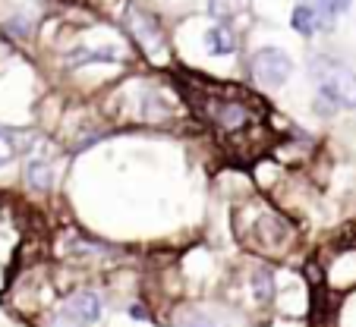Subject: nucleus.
Returning a JSON list of instances; mask_svg holds the SVG:
<instances>
[{
    "label": "nucleus",
    "instance_id": "nucleus-11",
    "mask_svg": "<svg viewBox=\"0 0 356 327\" xmlns=\"http://www.w3.org/2000/svg\"><path fill=\"white\" fill-rule=\"evenodd\" d=\"M252 296L259 302H268L275 296V277H271L268 267H256L252 271Z\"/></svg>",
    "mask_w": 356,
    "mask_h": 327
},
{
    "label": "nucleus",
    "instance_id": "nucleus-16",
    "mask_svg": "<svg viewBox=\"0 0 356 327\" xmlns=\"http://www.w3.org/2000/svg\"><path fill=\"white\" fill-rule=\"evenodd\" d=\"M306 3H312V0H306Z\"/></svg>",
    "mask_w": 356,
    "mask_h": 327
},
{
    "label": "nucleus",
    "instance_id": "nucleus-2",
    "mask_svg": "<svg viewBox=\"0 0 356 327\" xmlns=\"http://www.w3.org/2000/svg\"><path fill=\"white\" fill-rule=\"evenodd\" d=\"M316 110L318 114H334L337 107H356V76L347 67L331 60H316Z\"/></svg>",
    "mask_w": 356,
    "mask_h": 327
},
{
    "label": "nucleus",
    "instance_id": "nucleus-7",
    "mask_svg": "<svg viewBox=\"0 0 356 327\" xmlns=\"http://www.w3.org/2000/svg\"><path fill=\"white\" fill-rule=\"evenodd\" d=\"M236 44H240L236 28L227 26V22H218V26H211L209 32H205V47H209V53H215V57H227V53H234Z\"/></svg>",
    "mask_w": 356,
    "mask_h": 327
},
{
    "label": "nucleus",
    "instance_id": "nucleus-12",
    "mask_svg": "<svg viewBox=\"0 0 356 327\" xmlns=\"http://www.w3.org/2000/svg\"><path fill=\"white\" fill-rule=\"evenodd\" d=\"M312 3H316V10L322 13V19L328 22V28H331V22H334V16L350 7V0H312Z\"/></svg>",
    "mask_w": 356,
    "mask_h": 327
},
{
    "label": "nucleus",
    "instance_id": "nucleus-9",
    "mask_svg": "<svg viewBox=\"0 0 356 327\" xmlns=\"http://www.w3.org/2000/svg\"><path fill=\"white\" fill-rule=\"evenodd\" d=\"M120 60V53L111 51V47H73V51L67 53V67H92V63H117Z\"/></svg>",
    "mask_w": 356,
    "mask_h": 327
},
{
    "label": "nucleus",
    "instance_id": "nucleus-1",
    "mask_svg": "<svg viewBox=\"0 0 356 327\" xmlns=\"http://www.w3.org/2000/svg\"><path fill=\"white\" fill-rule=\"evenodd\" d=\"M189 104L195 107V114L211 126L218 139L227 145L243 148L262 133V104L256 98H249L240 88H224V85H202L189 92Z\"/></svg>",
    "mask_w": 356,
    "mask_h": 327
},
{
    "label": "nucleus",
    "instance_id": "nucleus-6",
    "mask_svg": "<svg viewBox=\"0 0 356 327\" xmlns=\"http://www.w3.org/2000/svg\"><path fill=\"white\" fill-rule=\"evenodd\" d=\"M290 26H293L296 35H302V38H312L316 32L328 28V22L322 19V13L316 10V3H306V0H300V3L293 7V13H290Z\"/></svg>",
    "mask_w": 356,
    "mask_h": 327
},
{
    "label": "nucleus",
    "instance_id": "nucleus-15",
    "mask_svg": "<svg viewBox=\"0 0 356 327\" xmlns=\"http://www.w3.org/2000/svg\"><path fill=\"white\" fill-rule=\"evenodd\" d=\"M174 327H215V324H211V321L205 318V315L186 312V315H180V318H177V324H174Z\"/></svg>",
    "mask_w": 356,
    "mask_h": 327
},
{
    "label": "nucleus",
    "instance_id": "nucleus-8",
    "mask_svg": "<svg viewBox=\"0 0 356 327\" xmlns=\"http://www.w3.org/2000/svg\"><path fill=\"white\" fill-rule=\"evenodd\" d=\"M67 315L76 324H95L101 318V299L95 293H76L67 302Z\"/></svg>",
    "mask_w": 356,
    "mask_h": 327
},
{
    "label": "nucleus",
    "instance_id": "nucleus-14",
    "mask_svg": "<svg viewBox=\"0 0 356 327\" xmlns=\"http://www.w3.org/2000/svg\"><path fill=\"white\" fill-rule=\"evenodd\" d=\"M209 16H215V19H230V16H234V0H209Z\"/></svg>",
    "mask_w": 356,
    "mask_h": 327
},
{
    "label": "nucleus",
    "instance_id": "nucleus-4",
    "mask_svg": "<svg viewBox=\"0 0 356 327\" xmlns=\"http://www.w3.org/2000/svg\"><path fill=\"white\" fill-rule=\"evenodd\" d=\"M249 73H252V79H256L259 85L277 88L290 79L293 60H290L281 47H259V51L249 57Z\"/></svg>",
    "mask_w": 356,
    "mask_h": 327
},
{
    "label": "nucleus",
    "instance_id": "nucleus-5",
    "mask_svg": "<svg viewBox=\"0 0 356 327\" xmlns=\"http://www.w3.org/2000/svg\"><path fill=\"white\" fill-rule=\"evenodd\" d=\"M127 26H129V35H133V38L139 41V44L152 53V57H155V51H161V47H164L161 26H158V19L152 13L129 7L127 10Z\"/></svg>",
    "mask_w": 356,
    "mask_h": 327
},
{
    "label": "nucleus",
    "instance_id": "nucleus-13",
    "mask_svg": "<svg viewBox=\"0 0 356 327\" xmlns=\"http://www.w3.org/2000/svg\"><path fill=\"white\" fill-rule=\"evenodd\" d=\"M13 158H16V139L10 133H3V129H0V167H3V164H10Z\"/></svg>",
    "mask_w": 356,
    "mask_h": 327
},
{
    "label": "nucleus",
    "instance_id": "nucleus-3",
    "mask_svg": "<svg viewBox=\"0 0 356 327\" xmlns=\"http://www.w3.org/2000/svg\"><path fill=\"white\" fill-rule=\"evenodd\" d=\"M246 242L252 249H262V252L277 255L293 242V227H290L277 211H271V208H256L252 236H246Z\"/></svg>",
    "mask_w": 356,
    "mask_h": 327
},
{
    "label": "nucleus",
    "instance_id": "nucleus-10",
    "mask_svg": "<svg viewBox=\"0 0 356 327\" xmlns=\"http://www.w3.org/2000/svg\"><path fill=\"white\" fill-rule=\"evenodd\" d=\"M26 183L35 192H47V189L54 186V167H51L44 158L26 160Z\"/></svg>",
    "mask_w": 356,
    "mask_h": 327
}]
</instances>
